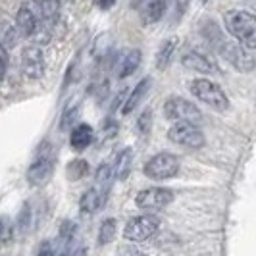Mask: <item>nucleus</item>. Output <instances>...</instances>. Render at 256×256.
<instances>
[{
  "label": "nucleus",
  "mask_w": 256,
  "mask_h": 256,
  "mask_svg": "<svg viewBox=\"0 0 256 256\" xmlns=\"http://www.w3.org/2000/svg\"><path fill=\"white\" fill-rule=\"evenodd\" d=\"M87 174H89V162H87V160H81V158L72 160V162L68 164V170H66L68 180H72V181L83 180Z\"/></svg>",
  "instance_id": "nucleus-21"
},
{
  "label": "nucleus",
  "mask_w": 256,
  "mask_h": 256,
  "mask_svg": "<svg viewBox=\"0 0 256 256\" xmlns=\"http://www.w3.org/2000/svg\"><path fill=\"white\" fill-rule=\"evenodd\" d=\"M150 126H152V112L150 110H144L139 120H137V129L141 135H148L150 133Z\"/></svg>",
  "instance_id": "nucleus-27"
},
{
  "label": "nucleus",
  "mask_w": 256,
  "mask_h": 256,
  "mask_svg": "<svg viewBox=\"0 0 256 256\" xmlns=\"http://www.w3.org/2000/svg\"><path fill=\"white\" fill-rule=\"evenodd\" d=\"M160 228V220L152 216V214H144V216H137L131 218L124 230V237L133 243H142L146 239H150L154 233Z\"/></svg>",
  "instance_id": "nucleus-8"
},
{
  "label": "nucleus",
  "mask_w": 256,
  "mask_h": 256,
  "mask_svg": "<svg viewBox=\"0 0 256 256\" xmlns=\"http://www.w3.org/2000/svg\"><path fill=\"white\" fill-rule=\"evenodd\" d=\"M150 85H152V79H142V81H139L137 85H135V89H133V92L128 96V100L124 102V114H131L139 104L142 102V98L148 94V90H150Z\"/></svg>",
  "instance_id": "nucleus-17"
},
{
  "label": "nucleus",
  "mask_w": 256,
  "mask_h": 256,
  "mask_svg": "<svg viewBox=\"0 0 256 256\" xmlns=\"http://www.w3.org/2000/svg\"><path fill=\"white\" fill-rule=\"evenodd\" d=\"M224 26L226 31L233 38H237V42L246 48V50H254L256 48V20L254 14L248 10H228L224 14Z\"/></svg>",
  "instance_id": "nucleus-1"
},
{
  "label": "nucleus",
  "mask_w": 256,
  "mask_h": 256,
  "mask_svg": "<svg viewBox=\"0 0 256 256\" xmlns=\"http://www.w3.org/2000/svg\"><path fill=\"white\" fill-rule=\"evenodd\" d=\"M118 256H146V254L142 250H139L137 246H133V244H126V246H120Z\"/></svg>",
  "instance_id": "nucleus-28"
},
{
  "label": "nucleus",
  "mask_w": 256,
  "mask_h": 256,
  "mask_svg": "<svg viewBox=\"0 0 256 256\" xmlns=\"http://www.w3.org/2000/svg\"><path fill=\"white\" fill-rule=\"evenodd\" d=\"M168 8V0H148L146 2V8L142 14V22L144 24H156L164 18Z\"/></svg>",
  "instance_id": "nucleus-19"
},
{
  "label": "nucleus",
  "mask_w": 256,
  "mask_h": 256,
  "mask_svg": "<svg viewBox=\"0 0 256 256\" xmlns=\"http://www.w3.org/2000/svg\"><path fill=\"white\" fill-rule=\"evenodd\" d=\"M176 4H178V12H180V16H181V14H183V10L187 8L189 0H176Z\"/></svg>",
  "instance_id": "nucleus-32"
},
{
  "label": "nucleus",
  "mask_w": 256,
  "mask_h": 256,
  "mask_svg": "<svg viewBox=\"0 0 256 256\" xmlns=\"http://www.w3.org/2000/svg\"><path fill=\"white\" fill-rule=\"evenodd\" d=\"M218 52L220 56L231 64L237 72H243V74H248L254 70V56L252 52L243 48L239 42H230V40H218Z\"/></svg>",
  "instance_id": "nucleus-6"
},
{
  "label": "nucleus",
  "mask_w": 256,
  "mask_h": 256,
  "mask_svg": "<svg viewBox=\"0 0 256 256\" xmlns=\"http://www.w3.org/2000/svg\"><path fill=\"white\" fill-rule=\"evenodd\" d=\"M114 180L112 178V166H110V162H102L98 170H96V174H94V183L98 185V187H102L104 192H108L110 189V181Z\"/></svg>",
  "instance_id": "nucleus-22"
},
{
  "label": "nucleus",
  "mask_w": 256,
  "mask_h": 256,
  "mask_svg": "<svg viewBox=\"0 0 256 256\" xmlns=\"http://www.w3.org/2000/svg\"><path fill=\"white\" fill-rule=\"evenodd\" d=\"M106 194H108V192L98 191L96 187L83 192V196H81V200H79V210H81V214H94L96 210H100L104 206V202H106Z\"/></svg>",
  "instance_id": "nucleus-16"
},
{
  "label": "nucleus",
  "mask_w": 256,
  "mask_h": 256,
  "mask_svg": "<svg viewBox=\"0 0 256 256\" xmlns=\"http://www.w3.org/2000/svg\"><path fill=\"white\" fill-rule=\"evenodd\" d=\"M110 166H112V178L114 180L118 181L128 180L129 172L133 168V150L129 146L122 148L120 152L116 154L114 162H110Z\"/></svg>",
  "instance_id": "nucleus-14"
},
{
  "label": "nucleus",
  "mask_w": 256,
  "mask_h": 256,
  "mask_svg": "<svg viewBox=\"0 0 256 256\" xmlns=\"http://www.w3.org/2000/svg\"><path fill=\"white\" fill-rule=\"evenodd\" d=\"M35 256H52V243L50 241H42V243L38 244Z\"/></svg>",
  "instance_id": "nucleus-30"
},
{
  "label": "nucleus",
  "mask_w": 256,
  "mask_h": 256,
  "mask_svg": "<svg viewBox=\"0 0 256 256\" xmlns=\"http://www.w3.org/2000/svg\"><path fill=\"white\" fill-rule=\"evenodd\" d=\"M172 200H174V192L166 187H148L139 191L135 196V204L146 212L162 210L168 204H172Z\"/></svg>",
  "instance_id": "nucleus-9"
},
{
  "label": "nucleus",
  "mask_w": 256,
  "mask_h": 256,
  "mask_svg": "<svg viewBox=\"0 0 256 256\" xmlns=\"http://www.w3.org/2000/svg\"><path fill=\"white\" fill-rule=\"evenodd\" d=\"M18 37H20L18 31L10 24H6V22L0 24V46H4L6 50H8V46L12 48L14 44H16V40H18Z\"/></svg>",
  "instance_id": "nucleus-23"
},
{
  "label": "nucleus",
  "mask_w": 256,
  "mask_h": 256,
  "mask_svg": "<svg viewBox=\"0 0 256 256\" xmlns=\"http://www.w3.org/2000/svg\"><path fill=\"white\" fill-rule=\"evenodd\" d=\"M22 70L29 79H40L44 76V52L38 44H29L22 52Z\"/></svg>",
  "instance_id": "nucleus-10"
},
{
  "label": "nucleus",
  "mask_w": 256,
  "mask_h": 256,
  "mask_svg": "<svg viewBox=\"0 0 256 256\" xmlns=\"http://www.w3.org/2000/svg\"><path fill=\"white\" fill-rule=\"evenodd\" d=\"M14 239V224L8 216L0 218V243L8 244Z\"/></svg>",
  "instance_id": "nucleus-26"
},
{
  "label": "nucleus",
  "mask_w": 256,
  "mask_h": 256,
  "mask_svg": "<svg viewBox=\"0 0 256 256\" xmlns=\"http://www.w3.org/2000/svg\"><path fill=\"white\" fill-rule=\"evenodd\" d=\"M200 2H202V4H206V2H208V0H200Z\"/></svg>",
  "instance_id": "nucleus-34"
},
{
  "label": "nucleus",
  "mask_w": 256,
  "mask_h": 256,
  "mask_svg": "<svg viewBox=\"0 0 256 256\" xmlns=\"http://www.w3.org/2000/svg\"><path fill=\"white\" fill-rule=\"evenodd\" d=\"M181 164L180 158L172 152H158L154 154L152 158L144 164V176L148 180L154 181H164V180H172L180 174Z\"/></svg>",
  "instance_id": "nucleus-5"
},
{
  "label": "nucleus",
  "mask_w": 256,
  "mask_h": 256,
  "mask_svg": "<svg viewBox=\"0 0 256 256\" xmlns=\"http://www.w3.org/2000/svg\"><path fill=\"white\" fill-rule=\"evenodd\" d=\"M54 164H56L54 148L48 142H42V146L38 148L37 158L33 160V164L27 170V181L31 185H35V187L44 185L52 178V174H54Z\"/></svg>",
  "instance_id": "nucleus-4"
},
{
  "label": "nucleus",
  "mask_w": 256,
  "mask_h": 256,
  "mask_svg": "<svg viewBox=\"0 0 256 256\" xmlns=\"http://www.w3.org/2000/svg\"><path fill=\"white\" fill-rule=\"evenodd\" d=\"M118 0H96V6L100 8V10H110V8H114V4Z\"/></svg>",
  "instance_id": "nucleus-31"
},
{
  "label": "nucleus",
  "mask_w": 256,
  "mask_h": 256,
  "mask_svg": "<svg viewBox=\"0 0 256 256\" xmlns=\"http://www.w3.org/2000/svg\"><path fill=\"white\" fill-rule=\"evenodd\" d=\"M168 139L180 146L192 148V150L202 148L206 142L204 133L198 129V126H191V124H174L168 131Z\"/></svg>",
  "instance_id": "nucleus-7"
},
{
  "label": "nucleus",
  "mask_w": 256,
  "mask_h": 256,
  "mask_svg": "<svg viewBox=\"0 0 256 256\" xmlns=\"http://www.w3.org/2000/svg\"><path fill=\"white\" fill-rule=\"evenodd\" d=\"M164 116L174 124H191V126H200L204 120L198 106H194L191 100L181 98V96L168 98L164 102Z\"/></svg>",
  "instance_id": "nucleus-3"
},
{
  "label": "nucleus",
  "mask_w": 256,
  "mask_h": 256,
  "mask_svg": "<svg viewBox=\"0 0 256 256\" xmlns=\"http://www.w3.org/2000/svg\"><path fill=\"white\" fill-rule=\"evenodd\" d=\"M37 14L33 10L31 2L20 6L18 16H16V31L20 37H33L37 31Z\"/></svg>",
  "instance_id": "nucleus-13"
},
{
  "label": "nucleus",
  "mask_w": 256,
  "mask_h": 256,
  "mask_svg": "<svg viewBox=\"0 0 256 256\" xmlns=\"http://www.w3.org/2000/svg\"><path fill=\"white\" fill-rule=\"evenodd\" d=\"M139 66H141V50L139 48H128V50L118 52L114 60V72L118 77L126 79L131 74H135Z\"/></svg>",
  "instance_id": "nucleus-12"
},
{
  "label": "nucleus",
  "mask_w": 256,
  "mask_h": 256,
  "mask_svg": "<svg viewBox=\"0 0 256 256\" xmlns=\"http://www.w3.org/2000/svg\"><path fill=\"white\" fill-rule=\"evenodd\" d=\"M94 141V129L89 124H79L70 133V144L76 150H85Z\"/></svg>",
  "instance_id": "nucleus-15"
},
{
  "label": "nucleus",
  "mask_w": 256,
  "mask_h": 256,
  "mask_svg": "<svg viewBox=\"0 0 256 256\" xmlns=\"http://www.w3.org/2000/svg\"><path fill=\"white\" fill-rule=\"evenodd\" d=\"M181 64H183L185 70L194 72V74H204V76H214V74H220L218 64H216L212 58H208L206 54L196 52V50L185 52V54H183V58H181Z\"/></svg>",
  "instance_id": "nucleus-11"
},
{
  "label": "nucleus",
  "mask_w": 256,
  "mask_h": 256,
  "mask_svg": "<svg viewBox=\"0 0 256 256\" xmlns=\"http://www.w3.org/2000/svg\"><path fill=\"white\" fill-rule=\"evenodd\" d=\"M70 256H87V248H85V246H77Z\"/></svg>",
  "instance_id": "nucleus-33"
},
{
  "label": "nucleus",
  "mask_w": 256,
  "mask_h": 256,
  "mask_svg": "<svg viewBox=\"0 0 256 256\" xmlns=\"http://www.w3.org/2000/svg\"><path fill=\"white\" fill-rule=\"evenodd\" d=\"M31 222H33V212H31V204L27 202V204L22 206V212H20V218H18V230L22 233H29L33 228Z\"/></svg>",
  "instance_id": "nucleus-25"
},
{
  "label": "nucleus",
  "mask_w": 256,
  "mask_h": 256,
  "mask_svg": "<svg viewBox=\"0 0 256 256\" xmlns=\"http://www.w3.org/2000/svg\"><path fill=\"white\" fill-rule=\"evenodd\" d=\"M116 233H118V222L114 218L104 220L100 224V230H98V244H110L116 239Z\"/></svg>",
  "instance_id": "nucleus-20"
},
{
  "label": "nucleus",
  "mask_w": 256,
  "mask_h": 256,
  "mask_svg": "<svg viewBox=\"0 0 256 256\" xmlns=\"http://www.w3.org/2000/svg\"><path fill=\"white\" fill-rule=\"evenodd\" d=\"M79 112H81V108H79V104H70L68 108L64 110V114H62V122H60V128L64 129H70L74 124H76L77 120H79Z\"/></svg>",
  "instance_id": "nucleus-24"
},
{
  "label": "nucleus",
  "mask_w": 256,
  "mask_h": 256,
  "mask_svg": "<svg viewBox=\"0 0 256 256\" xmlns=\"http://www.w3.org/2000/svg\"><path fill=\"white\" fill-rule=\"evenodd\" d=\"M189 90L194 94V98H198L200 102H204L206 106L224 112L230 108V98L224 92V89L220 87L218 83L210 81V79H192L189 83Z\"/></svg>",
  "instance_id": "nucleus-2"
},
{
  "label": "nucleus",
  "mask_w": 256,
  "mask_h": 256,
  "mask_svg": "<svg viewBox=\"0 0 256 256\" xmlns=\"http://www.w3.org/2000/svg\"><path fill=\"white\" fill-rule=\"evenodd\" d=\"M6 70H8V50L0 46V81L6 76Z\"/></svg>",
  "instance_id": "nucleus-29"
},
{
  "label": "nucleus",
  "mask_w": 256,
  "mask_h": 256,
  "mask_svg": "<svg viewBox=\"0 0 256 256\" xmlns=\"http://www.w3.org/2000/svg\"><path fill=\"white\" fill-rule=\"evenodd\" d=\"M176 48H178V38L176 37L168 38V40H164V42L160 44V48L156 52V68H158V70H166L168 66H170Z\"/></svg>",
  "instance_id": "nucleus-18"
}]
</instances>
